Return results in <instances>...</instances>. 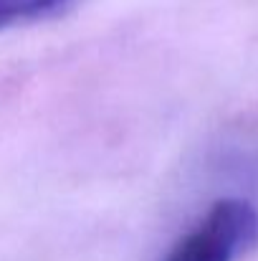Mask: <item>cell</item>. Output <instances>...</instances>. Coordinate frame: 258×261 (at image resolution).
<instances>
[{
  "mask_svg": "<svg viewBox=\"0 0 258 261\" xmlns=\"http://www.w3.org/2000/svg\"><path fill=\"white\" fill-rule=\"evenodd\" d=\"M256 244V205L243 198H220L162 261H238Z\"/></svg>",
  "mask_w": 258,
  "mask_h": 261,
  "instance_id": "cell-1",
  "label": "cell"
},
{
  "mask_svg": "<svg viewBox=\"0 0 258 261\" xmlns=\"http://www.w3.org/2000/svg\"><path fill=\"white\" fill-rule=\"evenodd\" d=\"M74 0H0V28L25 25L64 13Z\"/></svg>",
  "mask_w": 258,
  "mask_h": 261,
  "instance_id": "cell-2",
  "label": "cell"
}]
</instances>
